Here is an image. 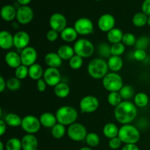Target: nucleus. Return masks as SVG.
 I'll return each mask as SVG.
<instances>
[{
  "label": "nucleus",
  "mask_w": 150,
  "mask_h": 150,
  "mask_svg": "<svg viewBox=\"0 0 150 150\" xmlns=\"http://www.w3.org/2000/svg\"><path fill=\"white\" fill-rule=\"evenodd\" d=\"M21 62L23 65L30 67L36 63L38 59V52L36 49L32 46H28L21 50L20 53Z\"/></svg>",
  "instance_id": "11"
},
{
  "label": "nucleus",
  "mask_w": 150,
  "mask_h": 150,
  "mask_svg": "<svg viewBox=\"0 0 150 150\" xmlns=\"http://www.w3.org/2000/svg\"><path fill=\"white\" fill-rule=\"evenodd\" d=\"M4 143H3L2 142H0V150H4Z\"/></svg>",
  "instance_id": "55"
},
{
  "label": "nucleus",
  "mask_w": 150,
  "mask_h": 150,
  "mask_svg": "<svg viewBox=\"0 0 150 150\" xmlns=\"http://www.w3.org/2000/svg\"></svg>",
  "instance_id": "59"
},
{
  "label": "nucleus",
  "mask_w": 150,
  "mask_h": 150,
  "mask_svg": "<svg viewBox=\"0 0 150 150\" xmlns=\"http://www.w3.org/2000/svg\"><path fill=\"white\" fill-rule=\"evenodd\" d=\"M66 132L67 130H66L65 126L59 122L51 128V135L56 139H60L64 137Z\"/></svg>",
  "instance_id": "34"
},
{
  "label": "nucleus",
  "mask_w": 150,
  "mask_h": 150,
  "mask_svg": "<svg viewBox=\"0 0 150 150\" xmlns=\"http://www.w3.org/2000/svg\"><path fill=\"white\" fill-rule=\"evenodd\" d=\"M79 150H93L92 149V147H89V146H83L81 147Z\"/></svg>",
  "instance_id": "54"
},
{
  "label": "nucleus",
  "mask_w": 150,
  "mask_h": 150,
  "mask_svg": "<svg viewBox=\"0 0 150 150\" xmlns=\"http://www.w3.org/2000/svg\"><path fill=\"white\" fill-rule=\"evenodd\" d=\"M142 10L144 14L149 17L150 16V0H144L142 3Z\"/></svg>",
  "instance_id": "48"
},
{
  "label": "nucleus",
  "mask_w": 150,
  "mask_h": 150,
  "mask_svg": "<svg viewBox=\"0 0 150 150\" xmlns=\"http://www.w3.org/2000/svg\"><path fill=\"white\" fill-rule=\"evenodd\" d=\"M133 57L136 61L143 62L146 59L147 54L145 50L136 49V51L133 53Z\"/></svg>",
  "instance_id": "45"
},
{
  "label": "nucleus",
  "mask_w": 150,
  "mask_h": 150,
  "mask_svg": "<svg viewBox=\"0 0 150 150\" xmlns=\"http://www.w3.org/2000/svg\"><path fill=\"white\" fill-rule=\"evenodd\" d=\"M147 25L149 26H150V16L148 17V20H147Z\"/></svg>",
  "instance_id": "56"
},
{
  "label": "nucleus",
  "mask_w": 150,
  "mask_h": 150,
  "mask_svg": "<svg viewBox=\"0 0 150 150\" xmlns=\"http://www.w3.org/2000/svg\"><path fill=\"white\" fill-rule=\"evenodd\" d=\"M17 1L21 6H26L31 2L32 0H17Z\"/></svg>",
  "instance_id": "53"
},
{
  "label": "nucleus",
  "mask_w": 150,
  "mask_h": 150,
  "mask_svg": "<svg viewBox=\"0 0 150 150\" xmlns=\"http://www.w3.org/2000/svg\"><path fill=\"white\" fill-rule=\"evenodd\" d=\"M75 54L80 56L82 58H88L93 55L95 52V46L93 43L88 39L81 38L75 42L74 46Z\"/></svg>",
  "instance_id": "6"
},
{
  "label": "nucleus",
  "mask_w": 150,
  "mask_h": 150,
  "mask_svg": "<svg viewBox=\"0 0 150 150\" xmlns=\"http://www.w3.org/2000/svg\"><path fill=\"white\" fill-rule=\"evenodd\" d=\"M114 117L120 124H130L138 114L137 107L130 100H123L114 109Z\"/></svg>",
  "instance_id": "1"
},
{
  "label": "nucleus",
  "mask_w": 150,
  "mask_h": 150,
  "mask_svg": "<svg viewBox=\"0 0 150 150\" xmlns=\"http://www.w3.org/2000/svg\"><path fill=\"white\" fill-rule=\"evenodd\" d=\"M17 10L13 5L6 4L1 7V17L5 21H12L15 18H16Z\"/></svg>",
  "instance_id": "22"
},
{
  "label": "nucleus",
  "mask_w": 150,
  "mask_h": 150,
  "mask_svg": "<svg viewBox=\"0 0 150 150\" xmlns=\"http://www.w3.org/2000/svg\"><path fill=\"white\" fill-rule=\"evenodd\" d=\"M120 94L122 98L124 100H130L132 98L135 97V89L134 88L130 85H125L123 87L120 89Z\"/></svg>",
  "instance_id": "33"
},
{
  "label": "nucleus",
  "mask_w": 150,
  "mask_h": 150,
  "mask_svg": "<svg viewBox=\"0 0 150 150\" xmlns=\"http://www.w3.org/2000/svg\"><path fill=\"white\" fill-rule=\"evenodd\" d=\"M14 46L17 49L23 50L29 46L30 42V36L25 31H19L13 35Z\"/></svg>",
  "instance_id": "16"
},
{
  "label": "nucleus",
  "mask_w": 150,
  "mask_h": 150,
  "mask_svg": "<svg viewBox=\"0 0 150 150\" xmlns=\"http://www.w3.org/2000/svg\"><path fill=\"white\" fill-rule=\"evenodd\" d=\"M44 70L40 64L35 63L29 67V76L31 79L38 81L43 77Z\"/></svg>",
  "instance_id": "25"
},
{
  "label": "nucleus",
  "mask_w": 150,
  "mask_h": 150,
  "mask_svg": "<svg viewBox=\"0 0 150 150\" xmlns=\"http://www.w3.org/2000/svg\"><path fill=\"white\" fill-rule=\"evenodd\" d=\"M136 40H137V39H136V36L133 33L127 32V33L124 34V35H123L122 42L125 46H133V45H136Z\"/></svg>",
  "instance_id": "43"
},
{
  "label": "nucleus",
  "mask_w": 150,
  "mask_h": 150,
  "mask_svg": "<svg viewBox=\"0 0 150 150\" xmlns=\"http://www.w3.org/2000/svg\"><path fill=\"white\" fill-rule=\"evenodd\" d=\"M6 150H21V140L16 137L8 139L5 145Z\"/></svg>",
  "instance_id": "37"
},
{
  "label": "nucleus",
  "mask_w": 150,
  "mask_h": 150,
  "mask_svg": "<svg viewBox=\"0 0 150 150\" xmlns=\"http://www.w3.org/2000/svg\"><path fill=\"white\" fill-rule=\"evenodd\" d=\"M44 61L48 67L58 68L62 64V59L57 53L49 52L45 56Z\"/></svg>",
  "instance_id": "21"
},
{
  "label": "nucleus",
  "mask_w": 150,
  "mask_h": 150,
  "mask_svg": "<svg viewBox=\"0 0 150 150\" xmlns=\"http://www.w3.org/2000/svg\"><path fill=\"white\" fill-rule=\"evenodd\" d=\"M108 68L114 73L120 71L123 67V59L121 57H117V56H111L108 59Z\"/></svg>",
  "instance_id": "23"
},
{
  "label": "nucleus",
  "mask_w": 150,
  "mask_h": 150,
  "mask_svg": "<svg viewBox=\"0 0 150 150\" xmlns=\"http://www.w3.org/2000/svg\"><path fill=\"white\" fill-rule=\"evenodd\" d=\"M14 46L13 35L10 32L3 30L0 32V47L4 50L10 49Z\"/></svg>",
  "instance_id": "19"
},
{
  "label": "nucleus",
  "mask_w": 150,
  "mask_h": 150,
  "mask_svg": "<svg viewBox=\"0 0 150 150\" xmlns=\"http://www.w3.org/2000/svg\"><path fill=\"white\" fill-rule=\"evenodd\" d=\"M111 46H110L108 44L105 43V42L100 43L98 47V54L102 57L109 58V57H111Z\"/></svg>",
  "instance_id": "38"
},
{
  "label": "nucleus",
  "mask_w": 150,
  "mask_h": 150,
  "mask_svg": "<svg viewBox=\"0 0 150 150\" xmlns=\"http://www.w3.org/2000/svg\"><path fill=\"white\" fill-rule=\"evenodd\" d=\"M34 17L32 9L29 6H20L17 10L16 19L21 24L26 25L30 23Z\"/></svg>",
  "instance_id": "14"
},
{
  "label": "nucleus",
  "mask_w": 150,
  "mask_h": 150,
  "mask_svg": "<svg viewBox=\"0 0 150 150\" xmlns=\"http://www.w3.org/2000/svg\"><path fill=\"white\" fill-rule=\"evenodd\" d=\"M57 54L62 60H70L76 54L74 48L68 45H61L57 50Z\"/></svg>",
  "instance_id": "27"
},
{
  "label": "nucleus",
  "mask_w": 150,
  "mask_h": 150,
  "mask_svg": "<svg viewBox=\"0 0 150 150\" xmlns=\"http://www.w3.org/2000/svg\"><path fill=\"white\" fill-rule=\"evenodd\" d=\"M21 144L23 150H38V139L34 134H26L21 139Z\"/></svg>",
  "instance_id": "17"
},
{
  "label": "nucleus",
  "mask_w": 150,
  "mask_h": 150,
  "mask_svg": "<svg viewBox=\"0 0 150 150\" xmlns=\"http://www.w3.org/2000/svg\"><path fill=\"white\" fill-rule=\"evenodd\" d=\"M122 150H140L136 144H125Z\"/></svg>",
  "instance_id": "51"
},
{
  "label": "nucleus",
  "mask_w": 150,
  "mask_h": 150,
  "mask_svg": "<svg viewBox=\"0 0 150 150\" xmlns=\"http://www.w3.org/2000/svg\"><path fill=\"white\" fill-rule=\"evenodd\" d=\"M119 130L120 128L117 127V125L112 122H108L104 125L103 128V133L105 137L111 139L118 136Z\"/></svg>",
  "instance_id": "24"
},
{
  "label": "nucleus",
  "mask_w": 150,
  "mask_h": 150,
  "mask_svg": "<svg viewBox=\"0 0 150 150\" xmlns=\"http://www.w3.org/2000/svg\"><path fill=\"white\" fill-rule=\"evenodd\" d=\"M6 130H7V124L5 121L0 120V136H2L5 133Z\"/></svg>",
  "instance_id": "50"
},
{
  "label": "nucleus",
  "mask_w": 150,
  "mask_h": 150,
  "mask_svg": "<svg viewBox=\"0 0 150 150\" xmlns=\"http://www.w3.org/2000/svg\"><path fill=\"white\" fill-rule=\"evenodd\" d=\"M83 60L82 57L75 54L70 60H69V65L73 70H79L82 67Z\"/></svg>",
  "instance_id": "39"
},
{
  "label": "nucleus",
  "mask_w": 150,
  "mask_h": 150,
  "mask_svg": "<svg viewBox=\"0 0 150 150\" xmlns=\"http://www.w3.org/2000/svg\"><path fill=\"white\" fill-rule=\"evenodd\" d=\"M57 122L64 126L76 122L78 119V111L75 108L69 105H64L59 108L56 112Z\"/></svg>",
  "instance_id": "4"
},
{
  "label": "nucleus",
  "mask_w": 150,
  "mask_h": 150,
  "mask_svg": "<svg viewBox=\"0 0 150 150\" xmlns=\"http://www.w3.org/2000/svg\"><path fill=\"white\" fill-rule=\"evenodd\" d=\"M95 1H100V0H95Z\"/></svg>",
  "instance_id": "57"
},
{
  "label": "nucleus",
  "mask_w": 150,
  "mask_h": 150,
  "mask_svg": "<svg viewBox=\"0 0 150 150\" xmlns=\"http://www.w3.org/2000/svg\"><path fill=\"white\" fill-rule=\"evenodd\" d=\"M54 91L57 97L59 98H65L70 95V89L67 83L64 82H60L57 86H54Z\"/></svg>",
  "instance_id": "28"
},
{
  "label": "nucleus",
  "mask_w": 150,
  "mask_h": 150,
  "mask_svg": "<svg viewBox=\"0 0 150 150\" xmlns=\"http://www.w3.org/2000/svg\"><path fill=\"white\" fill-rule=\"evenodd\" d=\"M122 142L121 141V139L117 136V137L113 138V139H111L108 142V146L111 148V149H117L122 146Z\"/></svg>",
  "instance_id": "46"
},
{
  "label": "nucleus",
  "mask_w": 150,
  "mask_h": 150,
  "mask_svg": "<svg viewBox=\"0 0 150 150\" xmlns=\"http://www.w3.org/2000/svg\"><path fill=\"white\" fill-rule=\"evenodd\" d=\"M15 76L19 80L25 79L27 76H29V67L21 64L15 70Z\"/></svg>",
  "instance_id": "41"
},
{
  "label": "nucleus",
  "mask_w": 150,
  "mask_h": 150,
  "mask_svg": "<svg viewBox=\"0 0 150 150\" xmlns=\"http://www.w3.org/2000/svg\"><path fill=\"white\" fill-rule=\"evenodd\" d=\"M109 70L108 62L103 58H95L89 62L87 71L89 76L95 79H103Z\"/></svg>",
  "instance_id": "2"
},
{
  "label": "nucleus",
  "mask_w": 150,
  "mask_h": 150,
  "mask_svg": "<svg viewBox=\"0 0 150 150\" xmlns=\"http://www.w3.org/2000/svg\"><path fill=\"white\" fill-rule=\"evenodd\" d=\"M75 29L80 35L86 36L94 32V25L92 21L88 18H80L74 23Z\"/></svg>",
  "instance_id": "10"
},
{
  "label": "nucleus",
  "mask_w": 150,
  "mask_h": 150,
  "mask_svg": "<svg viewBox=\"0 0 150 150\" xmlns=\"http://www.w3.org/2000/svg\"><path fill=\"white\" fill-rule=\"evenodd\" d=\"M150 43V38L146 36H142L136 40V49L146 50L149 47Z\"/></svg>",
  "instance_id": "42"
},
{
  "label": "nucleus",
  "mask_w": 150,
  "mask_h": 150,
  "mask_svg": "<svg viewBox=\"0 0 150 150\" xmlns=\"http://www.w3.org/2000/svg\"><path fill=\"white\" fill-rule=\"evenodd\" d=\"M67 19L65 16L59 13H55L51 15L49 19V25L51 29L61 33L67 27Z\"/></svg>",
  "instance_id": "12"
},
{
  "label": "nucleus",
  "mask_w": 150,
  "mask_h": 150,
  "mask_svg": "<svg viewBox=\"0 0 150 150\" xmlns=\"http://www.w3.org/2000/svg\"><path fill=\"white\" fill-rule=\"evenodd\" d=\"M78 35L76 30L74 27H66L62 32L60 33V37L62 40L64 42H72L76 40L78 38Z\"/></svg>",
  "instance_id": "26"
},
{
  "label": "nucleus",
  "mask_w": 150,
  "mask_h": 150,
  "mask_svg": "<svg viewBox=\"0 0 150 150\" xmlns=\"http://www.w3.org/2000/svg\"><path fill=\"white\" fill-rule=\"evenodd\" d=\"M99 100L93 95H87L81 100L79 103L81 111L85 114H91L95 112L99 108Z\"/></svg>",
  "instance_id": "9"
},
{
  "label": "nucleus",
  "mask_w": 150,
  "mask_h": 150,
  "mask_svg": "<svg viewBox=\"0 0 150 150\" xmlns=\"http://www.w3.org/2000/svg\"><path fill=\"white\" fill-rule=\"evenodd\" d=\"M41 125L47 128H52L58 123L56 115L51 112H45L40 115L39 118Z\"/></svg>",
  "instance_id": "20"
},
{
  "label": "nucleus",
  "mask_w": 150,
  "mask_h": 150,
  "mask_svg": "<svg viewBox=\"0 0 150 150\" xmlns=\"http://www.w3.org/2000/svg\"><path fill=\"white\" fill-rule=\"evenodd\" d=\"M125 51V45L122 42H118V43L112 44L111 48V56H117L120 57L122 55Z\"/></svg>",
  "instance_id": "40"
},
{
  "label": "nucleus",
  "mask_w": 150,
  "mask_h": 150,
  "mask_svg": "<svg viewBox=\"0 0 150 150\" xmlns=\"http://www.w3.org/2000/svg\"><path fill=\"white\" fill-rule=\"evenodd\" d=\"M149 103H150V98H149Z\"/></svg>",
  "instance_id": "58"
},
{
  "label": "nucleus",
  "mask_w": 150,
  "mask_h": 150,
  "mask_svg": "<svg viewBox=\"0 0 150 150\" xmlns=\"http://www.w3.org/2000/svg\"><path fill=\"white\" fill-rule=\"evenodd\" d=\"M20 80L16 77L10 78L7 81V88L11 91H16L21 87Z\"/></svg>",
  "instance_id": "44"
},
{
  "label": "nucleus",
  "mask_w": 150,
  "mask_h": 150,
  "mask_svg": "<svg viewBox=\"0 0 150 150\" xmlns=\"http://www.w3.org/2000/svg\"><path fill=\"white\" fill-rule=\"evenodd\" d=\"M67 134L72 141L79 142L86 139L88 133L84 125L81 123L75 122L69 126Z\"/></svg>",
  "instance_id": "7"
},
{
  "label": "nucleus",
  "mask_w": 150,
  "mask_h": 150,
  "mask_svg": "<svg viewBox=\"0 0 150 150\" xmlns=\"http://www.w3.org/2000/svg\"><path fill=\"white\" fill-rule=\"evenodd\" d=\"M108 103L111 106L117 107L122 102V98L120 95V92H110L108 95Z\"/></svg>",
  "instance_id": "36"
},
{
  "label": "nucleus",
  "mask_w": 150,
  "mask_h": 150,
  "mask_svg": "<svg viewBox=\"0 0 150 150\" xmlns=\"http://www.w3.org/2000/svg\"><path fill=\"white\" fill-rule=\"evenodd\" d=\"M116 21L114 16L108 13L102 15L99 18L98 21V26L100 30L108 33L109 31L113 29L115 26Z\"/></svg>",
  "instance_id": "15"
},
{
  "label": "nucleus",
  "mask_w": 150,
  "mask_h": 150,
  "mask_svg": "<svg viewBox=\"0 0 150 150\" xmlns=\"http://www.w3.org/2000/svg\"><path fill=\"white\" fill-rule=\"evenodd\" d=\"M4 60L7 65L11 68L16 69L22 64L21 55L16 51H9L4 57Z\"/></svg>",
  "instance_id": "18"
},
{
  "label": "nucleus",
  "mask_w": 150,
  "mask_h": 150,
  "mask_svg": "<svg viewBox=\"0 0 150 150\" xmlns=\"http://www.w3.org/2000/svg\"><path fill=\"white\" fill-rule=\"evenodd\" d=\"M147 20L148 16L143 12H139L133 16L132 22L136 27H143L145 25L147 24Z\"/></svg>",
  "instance_id": "31"
},
{
  "label": "nucleus",
  "mask_w": 150,
  "mask_h": 150,
  "mask_svg": "<svg viewBox=\"0 0 150 150\" xmlns=\"http://www.w3.org/2000/svg\"><path fill=\"white\" fill-rule=\"evenodd\" d=\"M149 103V98L144 92L136 93L134 97V104L136 107L144 108Z\"/></svg>",
  "instance_id": "30"
},
{
  "label": "nucleus",
  "mask_w": 150,
  "mask_h": 150,
  "mask_svg": "<svg viewBox=\"0 0 150 150\" xmlns=\"http://www.w3.org/2000/svg\"><path fill=\"white\" fill-rule=\"evenodd\" d=\"M103 86L109 92H120L123 87V79L120 74L114 72L108 73L103 79Z\"/></svg>",
  "instance_id": "5"
},
{
  "label": "nucleus",
  "mask_w": 150,
  "mask_h": 150,
  "mask_svg": "<svg viewBox=\"0 0 150 150\" xmlns=\"http://www.w3.org/2000/svg\"><path fill=\"white\" fill-rule=\"evenodd\" d=\"M7 87V81H5L3 76L0 77V92H3Z\"/></svg>",
  "instance_id": "52"
},
{
  "label": "nucleus",
  "mask_w": 150,
  "mask_h": 150,
  "mask_svg": "<svg viewBox=\"0 0 150 150\" xmlns=\"http://www.w3.org/2000/svg\"><path fill=\"white\" fill-rule=\"evenodd\" d=\"M4 121H5L6 124L7 125L10 126V127H16L21 125L22 119L18 114L10 113V114H8L6 116Z\"/></svg>",
  "instance_id": "32"
},
{
  "label": "nucleus",
  "mask_w": 150,
  "mask_h": 150,
  "mask_svg": "<svg viewBox=\"0 0 150 150\" xmlns=\"http://www.w3.org/2000/svg\"><path fill=\"white\" fill-rule=\"evenodd\" d=\"M118 137L125 144H136L140 140L139 130L131 124L123 125L119 130Z\"/></svg>",
  "instance_id": "3"
},
{
  "label": "nucleus",
  "mask_w": 150,
  "mask_h": 150,
  "mask_svg": "<svg viewBox=\"0 0 150 150\" xmlns=\"http://www.w3.org/2000/svg\"><path fill=\"white\" fill-rule=\"evenodd\" d=\"M122 31L119 28H114L107 34V39L111 43L115 44L118 42H121L123 38Z\"/></svg>",
  "instance_id": "29"
},
{
  "label": "nucleus",
  "mask_w": 150,
  "mask_h": 150,
  "mask_svg": "<svg viewBox=\"0 0 150 150\" xmlns=\"http://www.w3.org/2000/svg\"><path fill=\"white\" fill-rule=\"evenodd\" d=\"M86 143L89 147H96L100 143V138L96 133H89L86 136Z\"/></svg>",
  "instance_id": "35"
},
{
  "label": "nucleus",
  "mask_w": 150,
  "mask_h": 150,
  "mask_svg": "<svg viewBox=\"0 0 150 150\" xmlns=\"http://www.w3.org/2000/svg\"><path fill=\"white\" fill-rule=\"evenodd\" d=\"M43 79L49 86H56L61 82V73L58 68L48 67L44 70Z\"/></svg>",
  "instance_id": "13"
},
{
  "label": "nucleus",
  "mask_w": 150,
  "mask_h": 150,
  "mask_svg": "<svg viewBox=\"0 0 150 150\" xmlns=\"http://www.w3.org/2000/svg\"><path fill=\"white\" fill-rule=\"evenodd\" d=\"M59 32L54 29H50L46 34V38L49 42H55L59 38Z\"/></svg>",
  "instance_id": "47"
},
{
  "label": "nucleus",
  "mask_w": 150,
  "mask_h": 150,
  "mask_svg": "<svg viewBox=\"0 0 150 150\" xmlns=\"http://www.w3.org/2000/svg\"><path fill=\"white\" fill-rule=\"evenodd\" d=\"M47 86L48 85H47L46 82L43 79H41L40 80L37 81V88H38V91H40V92H45Z\"/></svg>",
  "instance_id": "49"
},
{
  "label": "nucleus",
  "mask_w": 150,
  "mask_h": 150,
  "mask_svg": "<svg viewBox=\"0 0 150 150\" xmlns=\"http://www.w3.org/2000/svg\"><path fill=\"white\" fill-rule=\"evenodd\" d=\"M21 127L27 134H35L40 129L41 124L38 117L33 115H27L22 119Z\"/></svg>",
  "instance_id": "8"
}]
</instances>
